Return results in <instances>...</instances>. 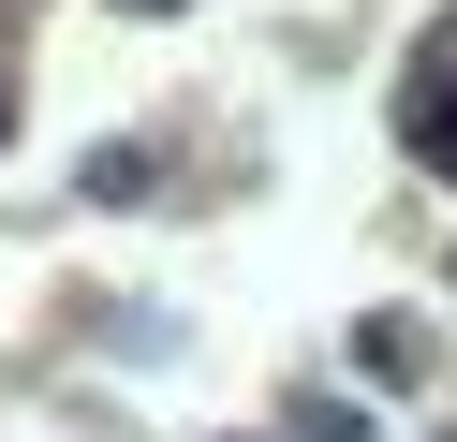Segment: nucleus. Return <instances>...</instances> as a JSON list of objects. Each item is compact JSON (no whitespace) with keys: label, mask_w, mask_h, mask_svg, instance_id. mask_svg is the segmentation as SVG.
Instances as JSON below:
<instances>
[{"label":"nucleus","mask_w":457,"mask_h":442,"mask_svg":"<svg viewBox=\"0 0 457 442\" xmlns=\"http://www.w3.org/2000/svg\"><path fill=\"white\" fill-rule=\"evenodd\" d=\"M354 369H369V383H413V369H428V324L369 310V324H354Z\"/></svg>","instance_id":"nucleus-1"},{"label":"nucleus","mask_w":457,"mask_h":442,"mask_svg":"<svg viewBox=\"0 0 457 442\" xmlns=\"http://www.w3.org/2000/svg\"><path fill=\"white\" fill-rule=\"evenodd\" d=\"M133 15H178V0H133Z\"/></svg>","instance_id":"nucleus-2"}]
</instances>
